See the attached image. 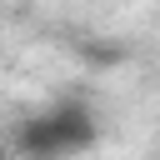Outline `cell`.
Here are the masks:
<instances>
[{"mask_svg":"<svg viewBox=\"0 0 160 160\" xmlns=\"http://www.w3.org/2000/svg\"><path fill=\"white\" fill-rule=\"evenodd\" d=\"M95 135V120L85 105H60L50 115H35L25 130H20V150L30 160H60V155H75L80 145H90Z\"/></svg>","mask_w":160,"mask_h":160,"instance_id":"1","label":"cell"}]
</instances>
